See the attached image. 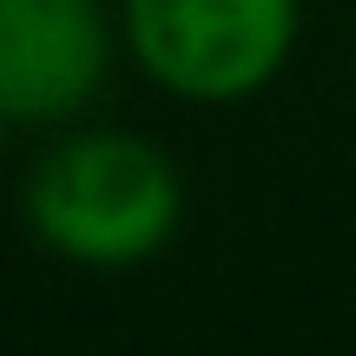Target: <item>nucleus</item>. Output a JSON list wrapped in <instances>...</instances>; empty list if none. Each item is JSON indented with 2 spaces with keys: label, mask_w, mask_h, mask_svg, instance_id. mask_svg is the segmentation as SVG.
<instances>
[{
  "label": "nucleus",
  "mask_w": 356,
  "mask_h": 356,
  "mask_svg": "<svg viewBox=\"0 0 356 356\" xmlns=\"http://www.w3.org/2000/svg\"><path fill=\"white\" fill-rule=\"evenodd\" d=\"M297 0H119V40L185 106H244L291 66Z\"/></svg>",
  "instance_id": "nucleus-2"
},
{
  "label": "nucleus",
  "mask_w": 356,
  "mask_h": 356,
  "mask_svg": "<svg viewBox=\"0 0 356 356\" xmlns=\"http://www.w3.org/2000/svg\"><path fill=\"white\" fill-rule=\"evenodd\" d=\"M20 211L53 257L86 270H132L178 238L185 178L145 132L86 126L33 159Z\"/></svg>",
  "instance_id": "nucleus-1"
},
{
  "label": "nucleus",
  "mask_w": 356,
  "mask_h": 356,
  "mask_svg": "<svg viewBox=\"0 0 356 356\" xmlns=\"http://www.w3.org/2000/svg\"><path fill=\"white\" fill-rule=\"evenodd\" d=\"M0 152H7V119H0Z\"/></svg>",
  "instance_id": "nucleus-4"
},
{
  "label": "nucleus",
  "mask_w": 356,
  "mask_h": 356,
  "mask_svg": "<svg viewBox=\"0 0 356 356\" xmlns=\"http://www.w3.org/2000/svg\"><path fill=\"white\" fill-rule=\"evenodd\" d=\"M106 0H0V119L66 126L106 86Z\"/></svg>",
  "instance_id": "nucleus-3"
}]
</instances>
